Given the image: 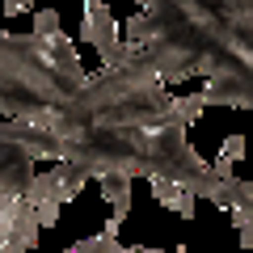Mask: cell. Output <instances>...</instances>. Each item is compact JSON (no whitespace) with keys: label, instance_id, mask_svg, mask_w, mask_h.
Wrapping results in <instances>:
<instances>
[{"label":"cell","instance_id":"7c38bea8","mask_svg":"<svg viewBox=\"0 0 253 253\" xmlns=\"http://www.w3.org/2000/svg\"><path fill=\"white\" fill-rule=\"evenodd\" d=\"M0 4H4V0H0Z\"/></svg>","mask_w":253,"mask_h":253},{"label":"cell","instance_id":"8fae6325","mask_svg":"<svg viewBox=\"0 0 253 253\" xmlns=\"http://www.w3.org/2000/svg\"><path fill=\"white\" fill-rule=\"evenodd\" d=\"M30 4H34V0H4V4H0V13H4V17H17V13L30 9Z\"/></svg>","mask_w":253,"mask_h":253},{"label":"cell","instance_id":"5b68a950","mask_svg":"<svg viewBox=\"0 0 253 253\" xmlns=\"http://www.w3.org/2000/svg\"><path fill=\"white\" fill-rule=\"evenodd\" d=\"M84 38L93 42V51L101 55V63H123L126 51H123V38H118V21L110 17L106 0H84Z\"/></svg>","mask_w":253,"mask_h":253},{"label":"cell","instance_id":"277c9868","mask_svg":"<svg viewBox=\"0 0 253 253\" xmlns=\"http://www.w3.org/2000/svg\"><path fill=\"white\" fill-rule=\"evenodd\" d=\"M38 211L30 207L26 194L0 199V249L4 253H34L38 245Z\"/></svg>","mask_w":253,"mask_h":253},{"label":"cell","instance_id":"3957f363","mask_svg":"<svg viewBox=\"0 0 253 253\" xmlns=\"http://www.w3.org/2000/svg\"><path fill=\"white\" fill-rule=\"evenodd\" d=\"M207 203L232 211V224H236V241L245 249H253V181H241L236 173H219L215 181L207 186L203 194Z\"/></svg>","mask_w":253,"mask_h":253},{"label":"cell","instance_id":"9c48e42d","mask_svg":"<svg viewBox=\"0 0 253 253\" xmlns=\"http://www.w3.org/2000/svg\"><path fill=\"white\" fill-rule=\"evenodd\" d=\"M63 253H161V249H126V245H118V236L114 232H97V236H89V241H81V245H72V249H63ZM173 253H186V249H173Z\"/></svg>","mask_w":253,"mask_h":253},{"label":"cell","instance_id":"30bf717a","mask_svg":"<svg viewBox=\"0 0 253 253\" xmlns=\"http://www.w3.org/2000/svg\"><path fill=\"white\" fill-rule=\"evenodd\" d=\"M224 156H228V161H241V156H245V135H228Z\"/></svg>","mask_w":253,"mask_h":253},{"label":"cell","instance_id":"4fadbf2b","mask_svg":"<svg viewBox=\"0 0 253 253\" xmlns=\"http://www.w3.org/2000/svg\"><path fill=\"white\" fill-rule=\"evenodd\" d=\"M0 253H4V249H0Z\"/></svg>","mask_w":253,"mask_h":253},{"label":"cell","instance_id":"52a82bcc","mask_svg":"<svg viewBox=\"0 0 253 253\" xmlns=\"http://www.w3.org/2000/svg\"><path fill=\"white\" fill-rule=\"evenodd\" d=\"M152 194H156V203L161 207H169V211H177V215H194V190H186L181 181H173V177H152Z\"/></svg>","mask_w":253,"mask_h":253},{"label":"cell","instance_id":"7a4b0ae2","mask_svg":"<svg viewBox=\"0 0 253 253\" xmlns=\"http://www.w3.org/2000/svg\"><path fill=\"white\" fill-rule=\"evenodd\" d=\"M126 21L135 46L165 84L203 76L207 106L253 110V0H135Z\"/></svg>","mask_w":253,"mask_h":253},{"label":"cell","instance_id":"ba28073f","mask_svg":"<svg viewBox=\"0 0 253 253\" xmlns=\"http://www.w3.org/2000/svg\"><path fill=\"white\" fill-rule=\"evenodd\" d=\"M131 181L135 177H126V173H106V177H97V186H101V199L110 203V211H114V224H123L126 219V211H131Z\"/></svg>","mask_w":253,"mask_h":253},{"label":"cell","instance_id":"8992f818","mask_svg":"<svg viewBox=\"0 0 253 253\" xmlns=\"http://www.w3.org/2000/svg\"><path fill=\"white\" fill-rule=\"evenodd\" d=\"M26 199H30V207L38 211V224H55V219H59V207H63L59 177H55V173H34V181L26 186Z\"/></svg>","mask_w":253,"mask_h":253},{"label":"cell","instance_id":"6da1fadb","mask_svg":"<svg viewBox=\"0 0 253 253\" xmlns=\"http://www.w3.org/2000/svg\"><path fill=\"white\" fill-rule=\"evenodd\" d=\"M126 59L84 72L59 13H34V34L0 30V118L42 126L59 139L63 203L106 173L161 177L156 135L177 114V93L165 89L152 63L123 42Z\"/></svg>","mask_w":253,"mask_h":253}]
</instances>
